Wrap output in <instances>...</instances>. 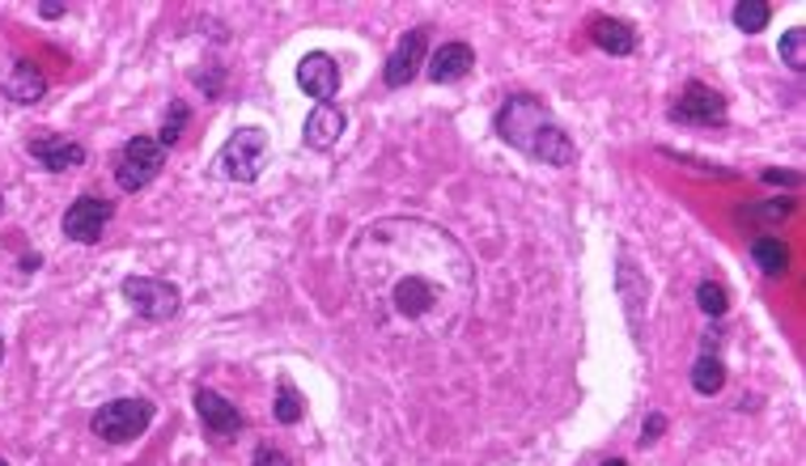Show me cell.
Masks as SVG:
<instances>
[{"label": "cell", "mask_w": 806, "mask_h": 466, "mask_svg": "<svg viewBox=\"0 0 806 466\" xmlns=\"http://www.w3.org/2000/svg\"><path fill=\"white\" fill-rule=\"evenodd\" d=\"M348 280L382 339L438 344L475 306V264L450 229L421 217H379L348 242Z\"/></svg>", "instance_id": "1"}, {"label": "cell", "mask_w": 806, "mask_h": 466, "mask_svg": "<svg viewBox=\"0 0 806 466\" xmlns=\"http://www.w3.org/2000/svg\"><path fill=\"white\" fill-rule=\"evenodd\" d=\"M493 128L510 149H518L531 161H543V166H573V157H578L573 136L560 128V119L539 102L535 93H510L497 107Z\"/></svg>", "instance_id": "2"}, {"label": "cell", "mask_w": 806, "mask_h": 466, "mask_svg": "<svg viewBox=\"0 0 806 466\" xmlns=\"http://www.w3.org/2000/svg\"><path fill=\"white\" fill-rule=\"evenodd\" d=\"M154 416H157L154 403L140 399V395H128V399L102 403V407L90 416V433L107 445H132L149 433Z\"/></svg>", "instance_id": "3"}, {"label": "cell", "mask_w": 806, "mask_h": 466, "mask_svg": "<svg viewBox=\"0 0 806 466\" xmlns=\"http://www.w3.org/2000/svg\"><path fill=\"white\" fill-rule=\"evenodd\" d=\"M268 153H272L268 128L247 123V128H238V132L222 145V153H217V175L229 178V182H255V178L264 175V166H268Z\"/></svg>", "instance_id": "4"}, {"label": "cell", "mask_w": 806, "mask_h": 466, "mask_svg": "<svg viewBox=\"0 0 806 466\" xmlns=\"http://www.w3.org/2000/svg\"><path fill=\"white\" fill-rule=\"evenodd\" d=\"M166 166V149L157 145L154 136H128L124 149L115 153V182L124 191H145Z\"/></svg>", "instance_id": "5"}, {"label": "cell", "mask_w": 806, "mask_h": 466, "mask_svg": "<svg viewBox=\"0 0 806 466\" xmlns=\"http://www.w3.org/2000/svg\"><path fill=\"white\" fill-rule=\"evenodd\" d=\"M671 123L679 128H700V132H717V128H726V98L717 93L714 86H705V81H688V86L679 89V98L671 102Z\"/></svg>", "instance_id": "6"}, {"label": "cell", "mask_w": 806, "mask_h": 466, "mask_svg": "<svg viewBox=\"0 0 806 466\" xmlns=\"http://www.w3.org/2000/svg\"><path fill=\"white\" fill-rule=\"evenodd\" d=\"M119 293H124V301H128L145 323H170L183 306L179 285L157 280V276H128V280L119 285Z\"/></svg>", "instance_id": "7"}, {"label": "cell", "mask_w": 806, "mask_h": 466, "mask_svg": "<svg viewBox=\"0 0 806 466\" xmlns=\"http://www.w3.org/2000/svg\"><path fill=\"white\" fill-rule=\"evenodd\" d=\"M115 217V204L102 200V196H77V200L68 204L65 212V238L68 242H81V246H94L102 242V234H107V225Z\"/></svg>", "instance_id": "8"}, {"label": "cell", "mask_w": 806, "mask_h": 466, "mask_svg": "<svg viewBox=\"0 0 806 466\" xmlns=\"http://www.w3.org/2000/svg\"><path fill=\"white\" fill-rule=\"evenodd\" d=\"M616 293H620V306H625V318L628 327H632V339L641 344L646 306H650V280H646V271L632 264L628 255H620V264H616Z\"/></svg>", "instance_id": "9"}, {"label": "cell", "mask_w": 806, "mask_h": 466, "mask_svg": "<svg viewBox=\"0 0 806 466\" xmlns=\"http://www.w3.org/2000/svg\"><path fill=\"white\" fill-rule=\"evenodd\" d=\"M26 149H30V157L43 166L47 175H68V170H77V166L90 161V149H86L81 140H68V136H51V132L30 136Z\"/></svg>", "instance_id": "10"}, {"label": "cell", "mask_w": 806, "mask_h": 466, "mask_svg": "<svg viewBox=\"0 0 806 466\" xmlns=\"http://www.w3.org/2000/svg\"><path fill=\"white\" fill-rule=\"evenodd\" d=\"M425 51H429V30H425V26L407 30L400 43H395V51H391L386 68H382V81H386V89L412 86V81H416V72H421V65H425Z\"/></svg>", "instance_id": "11"}, {"label": "cell", "mask_w": 806, "mask_h": 466, "mask_svg": "<svg viewBox=\"0 0 806 466\" xmlns=\"http://www.w3.org/2000/svg\"><path fill=\"white\" fill-rule=\"evenodd\" d=\"M196 416L204 420V433H208L213 442H234V437L247 428V416H243L234 403L225 399V395L208 390V386H200V390H196Z\"/></svg>", "instance_id": "12"}, {"label": "cell", "mask_w": 806, "mask_h": 466, "mask_svg": "<svg viewBox=\"0 0 806 466\" xmlns=\"http://www.w3.org/2000/svg\"><path fill=\"white\" fill-rule=\"evenodd\" d=\"M297 86L302 93H311L314 102H332L340 93V65L327 51H306L297 60Z\"/></svg>", "instance_id": "13"}, {"label": "cell", "mask_w": 806, "mask_h": 466, "mask_svg": "<svg viewBox=\"0 0 806 466\" xmlns=\"http://www.w3.org/2000/svg\"><path fill=\"white\" fill-rule=\"evenodd\" d=\"M0 93H4L9 102H18V107H35V102H43L47 77L30 65V60L18 56V60H9V65L0 68Z\"/></svg>", "instance_id": "14"}, {"label": "cell", "mask_w": 806, "mask_h": 466, "mask_svg": "<svg viewBox=\"0 0 806 466\" xmlns=\"http://www.w3.org/2000/svg\"><path fill=\"white\" fill-rule=\"evenodd\" d=\"M471 68H475V47L463 43V39H450L429 56L425 72L433 86H454V81L471 77Z\"/></svg>", "instance_id": "15"}, {"label": "cell", "mask_w": 806, "mask_h": 466, "mask_svg": "<svg viewBox=\"0 0 806 466\" xmlns=\"http://www.w3.org/2000/svg\"><path fill=\"white\" fill-rule=\"evenodd\" d=\"M344 128H348V119H344V111L340 107H332V102H318L311 115H306V128H302V145L306 149H314V153H327L332 145H336L340 136H344Z\"/></svg>", "instance_id": "16"}, {"label": "cell", "mask_w": 806, "mask_h": 466, "mask_svg": "<svg viewBox=\"0 0 806 466\" xmlns=\"http://www.w3.org/2000/svg\"><path fill=\"white\" fill-rule=\"evenodd\" d=\"M590 43L599 47V51H607V56H632L637 51V26L625 22V18H607V13H599V18H590Z\"/></svg>", "instance_id": "17"}, {"label": "cell", "mask_w": 806, "mask_h": 466, "mask_svg": "<svg viewBox=\"0 0 806 466\" xmlns=\"http://www.w3.org/2000/svg\"><path fill=\"white\" fill-rule=\"evenodd\" d=\"M721 386H726V365H721V356L700 353L692 365V390L696 395H705V399H714V395H721Z\"/></svg>", "instance_id": "18"}, {"label": "cell", "mask_w": 806, "mask_h": 466, "mask_svg": "<svg viewBox=\"0 0 806 466\" xmlns=\"http://www.w3.org/2000/svg\"><path fill=\"white\" fill-rule=\"evenodd\" d=\"M751 259L760 267L764 276H785V267H789V246L782 238H756L751 242Z\"/></svg>", "instance_id": "19"}, {"label": "cell", "mask_w": 806, "mask_h": 466, "mask_svg": "<svg viewBox=\"0 0 806 466\" xmlns=\"http://www.w3.org/2000/svg\"><path fill=\"white\" fill-rule=\"evenodd\" d=\"M730 18L739 26L743 34H760L764 26L773 22V4L768 0H739L735 9H730Z\"/></svg>", "instance_id": "20"}, {"label": "cell", "mask_w": 806, "mask_h": 466, "mask_svg": "<svg viewBox=\"0 0 806 466\" xmlns=\"http://www.w3.org/2000/svg\"><path fill=\"white\" fill-rule=\"evenodd\" d=\"M302 412H306V403L297 395V386L289 378L276 381V420L281 424H297L302 420Z\"/></svg>", "instance_id": "21"}, {"label": "cell", "mask_w": 806, "mask_h": 466, "mask_svg": "<svg viewBox=\"0 0 806 466\" xmlns=\"http://www.w3.org/2000/svg\"><path fill=\"white\" fill-rule=\"evenodd\" d=\"M696 306L709 314V318H721V314L730 310V293H726V285H717V280H700V285H696Z\"/></svg>", "instance_id": "22"}, {"label": "cell", "mask_w": 806, "mask_h": 466, "mask_svg": "<svg viewBox=\"0 0 806 466\" xmlns=\"http://www.w3.org/2000/svg\"><path fill=\"white\" fill-rule=\"evenodd\" d=\"M191 123V111H187V102H170V111H166V123H161V136H157V145L161 149H175L183 140V128Z\"/></svg>", "instance_id": "23"}, {"label": "cell", "mask_w": 806, "mask_h": 466, "mask_svg": "<svg viewBox=\"0 0 806 466\" xmlns=\"http://www.w3.org/2000/svg\"><path fill=\"white\" fill-rule=\"evenodd\" d=\"M803 43H806V30H803V26H789V30L782 34V43H777V56H782V60H785L789 68H794V72H803V68H806Z\"/></svg>", "instance_id": "24"}, {"label": "cell", "mask_w": 806, "mask_h": 466, "mask_svg": "<svg viewBox=\"0 0 806 466\" xmlns=\"http://www.w3.org/2000/svg\"><path fill=\"white\" fill-rule=\"evenodd\" d=\"M250 466H293V463H289V454H285L281 445L259 442V445H255V454H250Z\"/></svg>", "instance_id": "25"}, {"label": "cell", "mask_w": 806, "mask_h": 466, "mask_svg": "<svg viewBox=\"0 0 806 466\" xmlns=\"http://www.w3.org/2000/svg\"><path fill=\"white\" fill-rule=\"evenodd\" d=\"M662 433H667V416H662V412H650V416H646V424H641V437H637V445H641V449H650V445H658V437H662Z\"/></svg>", "instance_id": "26"}, {"label": "cell", "mask_w": 806, "mask_h": 466, "mask_svg": "<svg viewBox=\"0 0 806 466\" xmlns=\"http://www.w3.org/2000/svg\"><path fill=\"white\" fill-rule=\"evenodd\" d=\"M789 212H794V200H773L764 204V208H747V217H764V221H782Z\"/></svg>", "instance_id": "27"}, {"label": "cell", "mask_w": 806, "mask_h": 466, "mask_svg": "<svg viewBox=\"0 0 806 466\" xmlns=\"http://www.w3.org/2000/svg\"><path fill=\"white\" fill-rule=\"evenodd\" d=\"M760 178L768 187H803V178L794 175V170H764Z\"/></svg>", "instance_id": "28"}, {"label": "cell", "mask_w": 806, "mask_h": 466, "mask_svg": "<svg viewBox=\"0 0 806 466\" xmlns=\"http://www.w3.org/2000/svg\"><path fill=\"white\" fill-rule=\"evenodd\" d=\"M39 13H43V18H51V22H56V18H65V13H68V4H39Z\"/></svg>", "instance_id": "29"}, {"label": "cell", "mask_w": 806, "mask_h": 466, "mask_svg": "<svg viewBox=\"0 0 806 466\" xmlns=\"http://www.w3.org/2000/svg\"><path fill=\"white\" fill-rule=\"evenodd\" d=\"M39 264H43L39 255H26V259H22V271H39Z\"/></svg>", "instance_id": "30"}, {"label": "cell", "mask_w": 806, "mask_h": 466, "mask_svg": "<svg viewBox=\"0 0 806 466\" xmlns=\"http://www.w3.org/2000/svg\"><path fill=\"white\" fill-rule=\"evenodd\" d=\"M599 466H628L625 458H607V463H599Z\"/></svg>", "instance_id": "31"}, {"label": "cell", "mask_w": 806, "mask_h": 466, "mask_svg": "<svg viewBox=\"0 0 806 466\" xmlns=\"http://www.w3.org/2000/svg\"><path fill=\"white\" fill-rule=\"evenodd\" d=\"M0 365H4V339H0Z\"/></svg>", "instance_id": "32"}, {"label": "cell", "mask_w": 806, "mask_h": 466, "mask_svg": "<svg viewBox=\"0 0 806 466\" xmlns=\"http://www.w3.org/2000/svg\"><path fill=\"white\" fill-rule=\"evenodd\" d=\"M0 217H4V196H0Z\"/></svg>", "instance_id": "33"}, {"label": "cell", "mask_w": 806, "mask_h": 466, "mask_svg": "<svg viewBox=\"0 0 806 466\" xmlns=\"http://www.w3.org/2000/svg\"><path fill=\"white\" fill-rule=\"evenodd\" d=\"M0 466H9V463H4V458H0Z\"/></svg>", "instance_id": "34"}]
</instances>
